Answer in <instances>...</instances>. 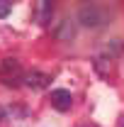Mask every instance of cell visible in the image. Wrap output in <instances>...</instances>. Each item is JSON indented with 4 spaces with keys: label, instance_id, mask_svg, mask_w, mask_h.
Wrapping results in <instances>:
<instances>
[{
    "label": "cell",
    "instance_id": "obj_1",
    "mask_svg": "<svg viewBox=\"0 0 124 127\" xmlns=\"http://www.w3.org/2000/svg\"><path fill=\"white\" fill-rule=\"evenodd\" d=\"M24 71H22V64L17 59H5L0 64V83L7 86V88H17L24 83Z\"/></svg>",
    "mask_w": 124,
    "mask_h": 127
},
{
    "label": "cell",
    "instance_id": "obj_2",
    "mask_svg": "<svg viewBox=\"0 0 124 127\" xmlns=\"http://www.w3.org/2000/svg\"><path fill=\"white\" fill-rule=\"evenodd\" d=\"M78 20L85 27H100V25H107L109 22V12L102 10L100 5H83L78 10Z\"/></svg>",
    "mask_w": 124,
    "mask_h": 127
},
{
    "label": "cell",
    "instance_id": "obj_3",
    "mask_svg": "<svg viewBox=\"0 0 124 127\" xmlns=\"http://www.w3.org/2000/svg\"><path fill=\"white\" fill-rule=\"evenodd\" d=\"M49 83H51V76L44 71H27V76H24V86L32 91H44Z\"/></svg>",
    "mask_w": 124,
    "mask_h": 127
},
{
    "label": "cell",
    "instance_id": "obj_4",
    "mask_svg": "<svg viewBox=\"0 0 124 127\" xmlns=\"http://www.w3.org/2000/svg\"><path fill=\"white\" fill-rule=\"evenodd\" d=\"M71 103H73V95L68 93L66 88H56V91H51V105L56 108V110H71Z\"/></svg>",
    "mask_w": 124,
    "mask_h": 127
},
{
    "label": "cell",
    "instance_id": "obj_5",
    "mask_svg": "<svg viewBox=\"0 0 124 127\" xmlns=\"http://www.w3.org/2000/svg\"><path fill=\"white\" fill-rule=\"evenodd\" d=\"M51 15H54V5L46 2V0H39L37 2V10H34V22L44 27V25L51 22Z\"/></svg>",
    "mask_w": 124,
    "mask_h": 127
},
{
    "label": "cell",
    "instance_id": "obj_6",
    "mask_svg": "<svg viewBox=\"0 0 124 127\" xmlns=\"http://www.w3.org/2000/svg\"><path fill=\"white\" fill-rule=\"evenodd\" d=\"M76 37V30H73V25H71V20H63L61 25L56 27V39H73Z\"/></svg>",
    "mask_w": 124,
    "mask_h": 127
},
{
    "label": "cell",
    "instance_id": "obj_7",
    "mask_svg": "<svg viewBox=\"0 0 124 127\" xmlns=\"http://www.w3.org/2000/svg\"><path fill=\"white\" fill-rule=\"evenodd\" d=\"M95 68H97L100 76H107L109 71H112V59H109V54H100V56H95Z\"/></svg>",
    "mask_w": 124,
    "mask_h": 127
},
{
    "label": "cell",
    "instance_id": "obj_8",
    "mask_svg": "<svg viewBox=\"0 0 124 127\" xmlns=\"http://www.w3.org/2000/svg\"><path fill=\"white\" fill-rule=\"evenodd\" d=\"M10 115H15V117H27V108L24 105H10Z\"/></svg>",
    "mask_w": 124,
    "mask_h": 127
},
{
    "label": "cell",
    "instance_id": "obj_9",
    "mask_svg": "<svg viewBox=\"0 0 124 127\" xmlns=\"http://www.w3.org/2000/svg\"><path fill=\"white\" fill-rule=\"evenodd\" d=\"M10 12H12V2H7V0H0V20H5Z\"/></svg>",
    "mask_w": 124,
    "mask_h": 127
},
{
    "label": "cell",
    "instance_id": "obj_10",
    "mask_svg": "<svg viewBox=\"0 0 124 127\" xmlns=\"http://www.w3.org/2000/svg\"><path fill=\"white\" fill-rule=\"evenodd\" d=\"M5 115H7V112H5V108H0V122L5 120Z\"/></svg>",
    "mask_w": 124,
    "mask_h": 127
},
{
    "label": "cell",
    "instance_id": "obj_11",
    "mask_svg": "<svg viewBox=\"0 0 124 127\" xmlns=\"http://www.w3.org/2000/svg\"><path fill=\"white\" fill-rule=\"evenodd\" d=\"M122 127H124V117H122Z\"/></svg>",
    "mask_w": 124,
    "mask_h": 127
}]
</instances>
